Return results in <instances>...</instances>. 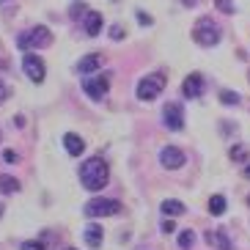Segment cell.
Here are the masks:
<instances>
[{"instance_id": "18", "label": "cell", "mask_w": 250, "mask_h": 250, "mask_svg": "<svg viewBox=\"0 0 250 250\" xmlns=\"http://www.w3.org/2000/svg\"><path fill=\"white\" fill-rule=\"evenodd\" d=\"M192 245H195V234H192L190 228L179 231V248H182V250H190Z\"/></svg>"}, {"instance_id": "3", "label": "cell", "mask_w": 250, "mask_h": 250, "mask_svg": "<svg viewBox=\"0 0 250 250\" xmlns=\"http://www.w3.org/2000/svg\"><path fill=\"white\" fill-rule=\"evenodd\" d=\"M85 217H113V214H121V201L113 198H91L85 204Z\"/></svg>"}, {"instance_id": "25", "label": "cell", "mask_w": 250, "mask_h": 250, "mask_svg": "<svg viewBox=\"0 0 250 250\" xmlns=\"http://www.w3.org/2000/svg\"><path fill=\"white\" fill-rule=\"evenodd\" d=\"M160 228H162V234H173V231H176V223H173V220H168V217H165V220L160 223Z\"/></svg>"}, {"instance_id": "8", "label": "cell", "mask_w": 250, "mask_h": 250, "mask_svg": "<svg viewBox=\"0 0 250 250\" xmlns=\"http://www.w3.org/2000/svg\"><path fill=\"white\" fill-rule=\"evenodd\" d=\"M22 69H25V74H28L30 83H42V80H44V74H47L44 61L39 58L36 52H28V55L22 58Z\"/></svg>"}, {"instance_id": "32", "label": "cell", "mask_w": 250, "mask_h": 250, "mask_svg": "<svg viewBox=\"0 0 250 250\" xmlns=\"http://www.w3.org/2000/svg\"><path fill=\"white\" fill-rule=\"evenodd\" d=\"M0 3H8V0H0Z\"/></svg>"}, {"instance_id": "26", "label": "cell", "mask_w": 250, "mask_h": 250, "mask_svg": "<svg viewBox=\"0 0 250 250\" xmlns=\"http://www.w3.org/2000/svg\"><path fill=\"white\" fill-rule=\"evenodd\" d=\"M22 250H47V248H44V242H33L30 239V242H22Z\"/></svg>"}, {"instance_id": "4", "label": "cell", "mask_w": 250, "mask_h": 250, "mask_svg": "<svg viewBox=\"0 0 250 250\" xmlns=\"http://www.w3.org/2000/svg\"><path fill=\"white\" fill-rule=\"evenodd\" d=\"M162 88H165V74L162 72L148 74V77H143L138 83V99L140 102H151V99H157L162 94Z\"/></svg>"}, {"instance_id": "23", "label": "cell", "mask_w": 250, "mask_h": 250, "mask_svg": "<svg viewBox=\"0 0 250 250\" xmlns=\"http://www.w3.org/2000/svg\"><path fill=\"white\" fill-rule=\"evenodd\" d=\"M217 3V8H220L223 14H234V3L231 0H214Z\"/></svg>"}, {"instance_id": "2", "label": "cell", "mask_w": 250, "mask_h": 250, "mask_svg": "<svg viewBox=\"0 0 250 250\" xmlns=\"http://www.w3.org/2000/svg\"><path fill=\"white\" fill-rule=\"evenodd\" d=\"M192 39L201 47H214L220 42V25L214 22L212 17H201L195 22V28H192Z\"/></svg>"}, {"instance_id": "35", "label": "cell", "mask_w": 250, "mask_h": 250, "mask_svg": "<svg viewBox=\"0 0 250 250\" xmlns=\"http://www.w3.org/2000/svg\"><path fill=\"white\" fill-rule=\"evenodd\" d=\"M248 204H250V198H248Z\"/></svg>"}, {"instance_id": "11", "label": "cell", "mask_w": 250, "mask_h": 250, "mask_svg": "<svg viewBox=\"0 0 250 250\" xmlns=\"http://www.w3.org/2000/svg\"><path fill=\"white\" fill-rule=\"evenodd\" d=\"M104 58H102V52H88L85 58L77 63V72L80 74H88V72H96V69H102Z\"/></svg>"}, {"instance_id": "14", "label": "cell", "mask_w": 250, "mask_h": 250, "mask_svg": "<svg viewBox=\"0 0 250 250\" xmlns=\"http://www.w3.org/2000/svg\"><path fill=\"white\" fill-rule=\"evenodd\" d=\"M102 239H104L102 226H96V223H91V226L85 228V245L96 250V248H102Z\"/></svg>"}, {"instance_id": "34", "label": "cell", "mask_w": 250, "mask_h": 250, "mask_svg": "<svg viewBox=\"0 0 250 250\" xmlns=\"http://www.w3.org/2000/svg\"><path fill=\"white\" fill-rule=\"evenodd\" d=\"M248 77H250V72H248Z\"/></svg>"}, {"instance_id": "19", "label": "cell", "mask_w": 250, "mask_h": 250, "mask_svg": "<svg viewBox=\"0 0 250 250\" xmlns=\"http://www.w3.org/2000/svg\"><path fill=\"white\" fill-rule=\"evenodd\" d=\"M209 212L226 214V198H223V195H212V198H209Z\"/></svg>"}, {"instance_id": "31", "label": "cell", "mask_w": 250, "mask_h": 250, "mask_svg": "<svg viewBox=\"0 0 250 250\" xmlns=\"http://www.w3.org/2000/svg\"><path fill=\"white\" fill-rule=\"evenodd\" d=\"M0 214H3V206H0Z\"/></svg>"}, {"instance_id": "24", "label": "cell", "mask_w": 250, "mask_h": 250, "mask_svg": "<svg viewBox=\"0 0 250 250\" xmlns=\"http://www.w3.org/2000/svg\"><path fill=\"white\" fill-rule=\"evenodd\" d=\"M69 11H72V17H77V20H80V14H85L88 8H85V3H72V8H69Z\"/></svg>"}, {"instance_id": "30", "label": "cell", "mask_w": 250, "mask_h": 250, "mask_svg": "<svg viewBox=\"0 0 250 250\" xmlns=\"http://www.w3.org/2000/svg\"><path fill=\"white\" fill-rule=\"evenodd\" d=\"M245 179H250V165H248V168H245Z\"/></svg>"}, {"instance_id": "20", "label": "cell", "mask_w": 250, "mask_h": 250, "mask_svg": "<svg viewBox=\"0 0 250 250\" xmlns=\"http://www.w3.org/2000/svg\"><path fill=\"white\" fill-rule=\"evenodd\" d=\"M220 102L228 104V107H234V104H239V94L236 91H220Z\"/></svg>"}, {"instance_id": "12", "label": "cell", "mask_w": 250, "mask_h": 250, "mask_svg": "<svg viewBox=\"0 0 250 250\" xmlns=\"http://www.w3.org/2000/svg\"><path fill=\"white\" fill-rule=\"evenodd\" d=\"M63 148H66L72 157H80L83 151H85V140H83L80 135H74V132H66L63 135Z\"/></svg>"}, {"instance_id": "33", "label": "cell", "mask_w": 250, "mask_h": 250, "mask_svg": "<svg viewBox=\"0 0 250 250\" xmlns=\"http://www.w3.org/2000/svg\"><path fill=\"white\" fill-rule=\"evenodd\" d=\"M66 250H74V248H66Z\"/></svg>"}, {"instance_id": "28", "label": "cell", "mask_w": 250, "mask_h": 250, "mask_svg": "<svg viewBox=\"0 0 250 250\" xmlns=\"http://www.w3.org/2000/svg\"><path fill=\"white\" fill-rule=\"evenodd\" d=\"M3 160H6V162H17L20 157H17L14 151H3Z\"/></svg>"}, {"instance_id": "1", "label": "cell", "mask_w": 250, "mask_h": 250, "mask_svg": "<svg viewBox=\"0 0 250 250\" xmlns=\"http://www.w3.org/2000/svg\"><path fill=\"white\" fill-rule=\"evenodd\" d=\"M80 182L85 190L99 192L104 184L110 182V170H107V162L102 157H88V160L80 165Z\"/></svg>"}, {"instance_id": "6", "label": "cell", "mask_w": 250, "mask_h": 250, "mask_svg": "<svg viewBox=\"0 0 250 250\" xmlns=\"http://www.w3.org/2000/svg\"><path fill=\"white\" fill-rule=\"evenodd\" d=\"M83 91H85L94 102H102L104 96H107V91H110V77H107V74H102V77H88V80L83 83Z\"/></svg>"}, {"instance_id": "9", "label": "cell", "mask_w": 250, "mask_h": 250, "mask_svg": "<svg viewBox=\"0 0 250 250\" xmlns=\"http://www.w3.org/2000/svg\"><path fill=\"white\" fill-rule=\"evenodd\" d=\"M184 162H187V154H184L182 148H176V146H165L160 151V165L162 168L176 170V168H182Z\"/></svg>"}, {"instance_id": "17", "label": "cell", "mask_w": 250, "mask_h": 250, "mask_svg": "<svg viewBox=\"0 0 250 250\" xmlns=\"http://www.w3.org/2000/svg\"><path fill=\"white\" fill-rule=\"evenodd\" d=\"M162 214H170V217H179V214H184L187 209H184V204L182 201H173V198H168V201H162Z\"/></svg>"}, {"instance_id": "27", "label": "cell", "mask_w": 250, "mask_h": 250, "mask_svg": "<svg viewBox=\"0 0 250 250\" xmlns=\"http://www.w3.org/2000/svg\"><path fill=\"white\" fill-rule=\"evenodd\" d=\"M138 22H140V25H151L154 20H151V17H148L146 11H138Z\"/></svg>"}, {"instance_id": "13", "label": "cell", "mask_w": 250, "mask_h": 250, "mask_svg": "<svg viewBox=\"0 0 250 250\" xmlns=\"http://www.w3.org/2000/svg\"><path fill=\"white\" fill-rule=\"evenodd\" d=\"M206 245H209V248H217V250H234L231 239H228L223 231H206Z\"/></svg>"}, {"instance_id": "16", "label": "cell", "mask_w": 250, "mask_h": 250, "mask_svg": "<svg viewBox=\"0 0 250 250\" xmlns=\"http://www.w3.org/2000/svg\"><path fill=\"white\" fill-rule=\"evenodd\" d=\"M0 192H3V195H14V192H20V182H17L11 173H3V176H0Z\"/></svg>"}, {"instance_id": "22", "label": "cell", "mask_w": 250, "mask_h": 250, "mask_svg": "<svg viewBox=\"0 0 250 250\" xmlns=\"http://www.w3.org/2000/svg\"><path fill=\"white\" fill-rule=\"evenodd\" d=\"M124 36H126L124 25H113V28H110V39H113V42H121Z\"/></svg>"}, {"instance_id": "21", "label": "cell", "mask_w": 250, "mask_h": 250, "mask_svg": "<svg viewBox=\"0 0 250 250\" xmlns=\"http://www.w3.org/2000/svg\"><path fill=\"white\" fill-rule=\"evenodd\" d=\"M228 157H231L234 162H245V160H248V146H242V143H239V146H234Z\"/></svg>"}, {"instance_id": "10", "label": "cell", "mask_w": 250, "mask_h": 250, "mask_svg": "<svg viewBox=\"0 0 250 250\" xmlns=\"http://www.w3.org/2000/svg\"><path fill=\"white\" fill-rule=\"evenodd\" d=\"M204 91H206L204 74L192 72V74H187V77H184V85H182V94H184V96H190V99H198Z\"/></svg>"}, {"instance_id": "5", "label": "cell", "mask_w": 250, "mask_h": 250, "mask_svg": "<svg viewBox=\"0 0 250 250\" xmlns=\"http://www.w3.org/2000/svg\"><path fill=\"white\" fill-rule=\"evenodd\" d=\"M50 44H52V33L44 25H36L28 33H20V39H17V47L20 50H28V47H50Z\"/></svg>"}, {"instance_id": "7", "label": "cell", "mask_w": 250, "mask_h": 250, "mask_svg": "<svg viewBox=\"0 0 250 250\" xmlns=\"http://www.w3.org/2000/svg\"><path fill=\"white\" fill-rule=\"evenodd\" d=\"M162 121H165L168 129L182 132V129H184V107L179 102H168V104H165V110H162Z\"/></svg>"}, {"instance_id": "15", "label": "cell", "mask_w": 250, "mask_h": 250, "mask_svg": "<svg viewBox=\"0 0 250 250\" xmlns=\"http://www.w3.org/2000/svg\"><path fill=\"white\" fill-rule=\"evenodd\" d=\"M99 30H102V14L99 11H88L85 14V33L88 36H99Z\"/></svg>"}, {"instance_id": "29", "label": "cell", "mask_w": 250, "mask_h": 250, "mask_svg": "<svg viewBox=\"0 0 250 250\" xmlns=\"http://www.w3.org/2000/svg\"><path fill=\"white\" fill-rule=\"evenodd\" d=\"M8 94H11V88H8V85H0V102L8 99Z\"/></svg>"}]
</instances>
